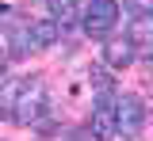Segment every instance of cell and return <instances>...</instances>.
Listing matches in <instances>:
<instances>
[{
  "label": "cell",
  "mask_w": 153,
  "mask_h": 141,
  "mask_svg": "<svg viewBox=\"0 0 153 141\" xmlns=\"http://www.w3.org/2000/svg\"><path fill=\"white\" fill-rule=\"evenodd\" d=\"M115 23H119V4H115V0H88V4H84V15H80L84 35L107 38L115 31Z\"/></svg>",
  "instance_id": "obj_1"
},
{
  "label": "cell",
  "mask_w": 153,
  "mask_h": 141,
  "mask_svg": "<svg viewBox=\"0 0 153 141\" xmlns=\"http://www.w3.org/2000/svg\"><path fill=\"white\" fill-rule=\"evenodd\" d=\"M46 111V92H42V84L38 80H23V88H19L16 103H12V118L19 122V126H31V122H38V115Z\"/></svg>",
  "instance_id": "obj_2"
},
{
  "label": "cell",
  "mask_w": 153,
  "mask_h": 141,
  "mask_svg": "<svg viewBox=\"0 0 153 141\" xmlns=\"http://www.w3.org/2000/svg\"><path fill=\"white\" fill-rule=\"evenodd\" d=\"M146 126V103L138 95H119L115 99V137H138Z\"/></svg>",
  "instance_id": "obj_3"
},
{
  "label": "cell",
  "mask_w": 153,
  "mask_h": 141,
  "mask_svg": "<svg viewBox=\"0 0 153 141\" xmlns=\"http://www.w3.org/2000/svg\"><path fill=\"white\" fill-rule=\"evenodd\" d=\"M92 137H115V99H96L92 107Z\"/></svg>",
  "instance_id": "obj_4"
},
{
  "label": "cell",
  "mask_w": 153,
  "mask_h": 141,
  "mask_svg": "<svg viewBox=\"0 0 153 141\" xmlns=\"http://www.w3.org/2000/svg\"><path fill=\"white\" fill-rule=\"evenodd\" d=\"M103 57H107L111 69H126L138 57V50L130 46V38H111V42H103Z\"/></svg>",
  "instance_id": "obj_5"
},
{
  "label": "cell",
  "mask_w": 153,
  "mask_h": 141,
  "mask_svg": "<svg viewBox=\"0 0 153 141\" xmlns=\"http://www.w3.org/2000/svg\"><path fill=\"white\" fill-rule=\"evenodd\" d=\"M130 46L138 50V54H146L149 50V38H153V23H149V15H134V23H130Z\"/></svg>",
  "instance_id": "obj_6"
},
{
  "label": "cell",
  "mask_w": 153,
  "mask_h": 141,
  "mask_svg": "<svg viewBox=\"0 0 153 141\" xmlns=\"http://www.w3.org/2000/svg\"><path fill=\"white\" fill-rule=\"evenodd\" d=\"M31 38H35V46H50V42H57V23L54 19L31 23Z\"/></svg>",
  "instance_id": "obj_7"
},
{
  "label": "cell",
  "mask_w": 153,
  "mask_h": 141,
  "mask_svg": "<svg viewBox=\"0 0 153 141\" xmlns=\"http://www.w3.org/2000/svg\"><path fill=\"white\" fill-rule=\"evenodd\" d=\"M46 4H50L54 23H61V27H65V23L73 19V4H76V0H46Z\"/></svg>",
  "instance_id": "obj_8"
},
{
  "label": "cell",
  "mask_w": 153,
  "mask_h": 141,
  "mask_svg": "<svg viewBox=\"0 0 153 141\" xmlns=\"http://www.w3.org/2000/svg\"><path fill=\"white\" fill-rule=\"evenodd\" d=\"M126 4H130L134 15H149V12H153V0H126Z\"/></svg>",
  "instance_id": "obj_9"
},
{
  "label": "cell",
  "mask_w": 153,
  "mask_h": 141,
  "mask_svg": "<svg viewBox=\"0 0 153 141\" xmlns=\"http://www.w3.org/2000/svg\"><path fill=\"white\" fill-rule=\"evenodd\" d=\"M0 80H4V57H0Z\"/></svg>",
  "instance_id": "obj_10"
}]
</instances>
